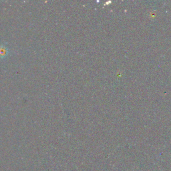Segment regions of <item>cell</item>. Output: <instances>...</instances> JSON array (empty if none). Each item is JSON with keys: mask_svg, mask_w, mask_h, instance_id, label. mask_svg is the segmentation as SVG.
<instances>
[{"mask_svg": "<svg viewBox=\"0 0 171 171\" xmlns=\"http://www.w3.org/2000/svg\"><path fill=\"white\" fill-rule=\"evenodd\" d=\"M7 52H8V50L7 48L4 46H0V58H3L6 57L7 55Z\"/></svg>", "mask_w": 171, "mask_h": 171, "instance_id": "1", "label": "cell"}]
</instances>
